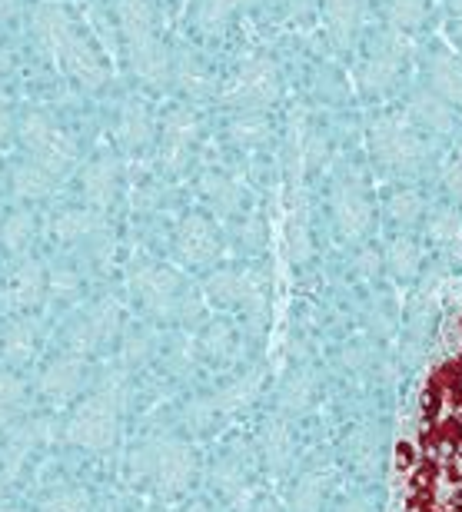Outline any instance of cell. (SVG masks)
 Returning <instances> with one entry per match:
<instances>
[{
	"label": "cell",
	"mask_w": 462,
	"mask_h": 512,
	"mask_svg": "<svg viewBox=\"0 0 462 512\" xmlns=\"http://www.w3.org/2000/svg\"><path fill=\"white\" fill-rule=\"evenodd\" d=\"M123 403H127V376L123 370H110L94 393L67 416V423L60 426V439L87 453H107L120 436Z\"/></svg>",
	"instance_id": "cell-1"
},
{
	"label": "cell",
	"mask_w": 462,
	"mask_h": 512,
	"mask_svg": "<svg viewBox=\"0 0 462 512\" xmlns=\"http://www.w3.org/2000/svg\"><path fill=\"white\" fill-rule=\"evenodd\" d=\"M130 469L137 476H147L157 493L163 496H177L190 486L197 459L177 439H150L143 443L137 453L130 456Z\"/></svg>",
	"instance_id": "cell-2"
},
{
	"label": "cell",
	"mask_w": 462,
	"mask_h": 512,
	"mask_svg": "<svg viewBox=\"0 0 462 512\" xmlns=\"http://www.w3.org/2000/svg\"><path fill=\"white\" fill-rule=\"evenodd\" d=\"M47 300V260L27 253L10 260V270L0 280V310L4 313H27L37 310Z\"/></svg>",
	"instance_id": "cell-3"
},
{
	"label": "cell",
	"mask_w": 462,
	"mask_h": 512,
	"mask_svg": "<svg viewBox=\"0 0 462 512\" xmlns=\"http://www.w3.org/2000/svg\"><path fill=\"white\" fill-rule=\"evenodd\" d=\"M130 290L150 316H173L180 306L183 283L177 270L163 263H137L130 270Z\"/></svg>",
	"instance_id": "cell-4"
},
{
	"label": "cell",
	"mask_w": 462,
	"mask_h": 512,
	"mask_svg": "<svg viewBox=\"0 0 462 512\" xmlns=\"http://www.w3.org/2000/svg\"><path fill=\"white\" fill-rule=\"evenodd\" d=\"M217 94L223 104L236 110L266 107L276 97V70L266 60H243Z\"/></svg>",
	"instance_id": "cell-5"
},
{
	"label": "cell",
	"mask_w": 462,
	"mask_h": 512,
	"mask_svg": "<svg viewBox=\"0 0 462 512\" xmlns=\"http://www.w3.org/2000/svg\"><path fill=\"white\" fill-rule=\"evenodd\" d=\"M60 436L57 423L50 416H34L24 419V423H14L7 429V443L4 453H0V466H4V476H17V469L24 466V459L40 446H50Z\"/></svg>",
	"instance_id": "cell-6"
},
{
	"label": "cell",
	"mask_w": 462,
	"mask_h": 512,
	"mask_svg": "<svg viewBox=\"0 0 462 512\" xmlns=\"http://www.w3.org/2000/svg\"><path fill=\"white\" fill-rule=\"evenodd\" d=\"M173 253L190 266H207L220 253V237L213 220H207L203 213L180 217L177 230H173Z\"/></svg>",
	"instance_id": "cell-7"
},
{
	"label": "cell",
	"mask_w": 462,
	"mask_h": 512,
	"mask_svg": "<svg viewBox=\"0 0 462 512\" xmlns=\"http://www.w3.org/2000/svg\"><path fill=\"white\" fill-rule=\"evenodd\" d=\"M373 147H376V157L383 163H389V167H396V170H413L426 157V147H423V140H419V133H413L403 124L376 127Z\"/></svg>",
	"instance_id": "cell-8"
},
{
	"label": "cell",
	"mask_w": 462,
	"mask_h": 512,
	"mask_svg": "<svg viewBox=\"0 0 462 512\" xmlns=\"http://www.w3.org/2000/svg\"><path fill=\"white\" fill-rule=\"evenodd\" d=\"M84 373H87L84 370V356L64 353V356H57V360L50 363L44 373H40L37 389H40V396H44L47 403L64 406L80 393V386H84Z\"/></svg>",
	"instance_id": "cell-9"
},
{
	"label": "cell",
	"mask_w": 462,
	"mask_h": 512,
	"mask_svg": "<svg viewBox=\"0 0 462 512\" xmlns=\"http://www.w3.org/2000/svg\"><path fill=\"white\" fill-rule=\"evenodd\" d=\"M37 353V326L30 320H14L0 330V360L10 366H24Z\"/></svg>",
	"instance_id": "cell-10"
},
{
	"label": "cell",
	"mask_w": 462,
	"mask_h": 512,
	"mask_svg": "<svg viewBox=\"0 0 462 512\" xmlns=\"http://www.w3.org/2000/svg\"><path fill=\"white\" fill-rule=\"evenodd\" d=\"M80 320H84V326L90 330V336H94V343H107L114 340V336L120 333L123 326V310L120 303L114 300V296H97L94 303H87L84 313H77Z\"/></svg>",
	"instance_id": "cell-11"
},
{
	"label": "cell",
	"mask_w": 462,
	"mask_h": 512,
	"mask_svg": "<svg viewBox=\"0 0 462 512\" xmlns=\"http://www.w3.org/2000/svg\"><path fill=\"white\" fill-rule=\"evenodd\" d=\"M27 409V383L17 373L0 370V429H10Z\"/></svg>",
	"instance_id": "cell-12"
},
{
	"label": "cell",
	"mask_w": 462,
	"mask_h": 512,
	"mask_svg": "<svg viewBox=\"0 0 462 512\" xmlns=\"http://www.w3.org/2000/svg\"><path fill=\"white\" fill-rule=\"evenodd\" d=\"M47 293L57 300H70L80 293V263L77 260H54L47 263Z\"/></svg>",
	"instance_id": "cell-13"
},
{
	"label": "cell",
	"mask_w": 462,
	"mask_h": 512,
	"mask_svg": "<svg viewBox=\"0 0 462 512\" xmlns=\"http://www.w3.org/2000/svg\"><path fill=\"white\" fill-rule=\"evenodd\" d=\"M433 84L439 90V97L449 100V104L462 107V64L453 57H436L433 60Z\"/></svg>",
	"instance_id": "cell-14"
},
{
	"label": "cell",
	"mask_w": 462,
	"mask_h": 512,
	"mask_svg": "<svg viewBox=\"0 0 462 512\" xmlns=\"http://www.w3.org/2000/svg\"><path fill=\"white\" fill-rule=\"evenodd\" d=\"M336 220H340V227L349 233V237H356V233L369 223L366 200L359 197L356 190H340V197H336Z\"/></svg>",
	"instance_id": "cell-15"
},
{
	"label": "cell",
	"mask_w": 462,
	"mask_h": 512,
	"mask_svg": "<svg viewBox=\"0 0 462 512\" xmlns=\"http://www.w3.org/2000/svg\"><path fill=\"white\" fill-rule=\"evenodd\" d=\"M37 512H90V493L80 486H67L50 493L44 503H40Z\"/></svg>",
	"instance_id": "cell-16"
},
{
	"label": "cell",
	"mask_w": 462,
	"mask_h": 512,
	"mask_svg": "<svg viewBox=\"0 0 462 512\" xmlns=\"http://www.w3.org/2000/svg\"><path fill=\"white\" fill-rule=\"evenodd\" d=\"M416 117H419V124L429 127V130H449V127H453V114H449L443 97L416 100Z\"/></svg>",
	"instance_id": "cell-17"
},
{
	"label": "cell",
	"mask_w": 462,
	"mask_h": 512,
	"mask_svg": "<svg viewBox=\"0 0 462 512\" xmlns=\"http://www.w3.org/2000/svg\"><path fill=\"white\" fill-rule=\"evenodd\" d=\"M323 4H326V20H330L333 34L346 37L356 17V0H323Z\"/></svg>",
	"instance_id": "cell-18"
},
{
	"label": "cell",
	"mask_w": 462,
	"mask_h": 512,
	"mask_svg": "<svg viewBox=\"0 0 462 512\" xmlns=\"http://www.w3.org/2000/svg\"><path fill=\"white\" fill-rule=\"evenodd\" d=\"M150 353H153V336L147 330H137V333H130L127 340H123L120 360H123V366H140Z\"/></svg>",
	"instance_id": "cell-19"
},
{
	"label": "cell",
	"mask_w": 462,
	"mask_h": 512,
	"mask_svg": "<svg viewBox=\"0 0 462 512\" xmlns=\"http://www.w3.org/2000/svg\"><path fill=\"white\" fill-rule=\"evenodd\" d=\"M389 14H393L396 24L419 27L426 17V0H389Z\"/></svg>",
	"instance_id": "cell-20"
},
{
	"label": "cell",
	"mask_w": 462,
	"mask_h": 512,
	"mask_svg": "<svg viewBox=\"0 0 462 512\" xmlns=\"http://www.w3.org/2000/svg\"><path fill=\"white\" fill-rule=\"evenodd\" d=\"M393 266L399 273H413L419 266V256H416V247L409 240H399L393 243Z\"/></svg>",
	"instance_id": "cell-21"
},
{
	"label": "cell",
	"mask_w": 462,
	"mask_h": 512,
	"mask_svg": "<svg viewBox=\"0 0 462 512\" xmlns=\"http://www.w3.org/2000/svg\"><path fill=\"white\" fill-rule=\"evenodd\" d=\"M389 210H393L396 220H416L419 217V200L413 197V193H399V197H393V203H389Z\"/></svg>",
	"instance_id": "cell-22"
},
{
	"label": "cell",
	"mask_w": 462,
	"mask_h": 512,
	"mask_svg": "<svg viewBox=\"0 0 462 512\" xmlns=\"http://www.w3.org/2000/svg\"><path fill=\"white\" fill-rule=\"evenodd\" d=\"M203 350H207L210 356H223L230 350V330L227 326H213V330L207 333V340H203Z\"/></svg>",
	"instance_id": "cell-23"
},
{
	"label": "cell",
	"mask_w": 462,
	"mask_h": 512,
	"mask_svg": "<svg viewBox=\"0 0 462 512\" xmlns=\"http://www.w3.org/2000/svg\"><path fill=\"white\" fill-rule=\"evenodd\" d=\"M183 512H210V509H207V506H200V503H193V506H187Z\"/></svg>",
	"instance_id": "cell-24"
},
{
	"label": "cell",
	"mask_w": 462,
	"mask_h": 512,
	"mask_svg": "<svg viewBox=\"0 0 462 512\" xmlns=\"http://www.w3.org/2000/svg\"><path fill=\"white\" fill-rule=\"evenodd\" d=\"M0 512H20V509H0Z\"/></svg>",
	"instance_id": "cell-25"
}]
</instances>
